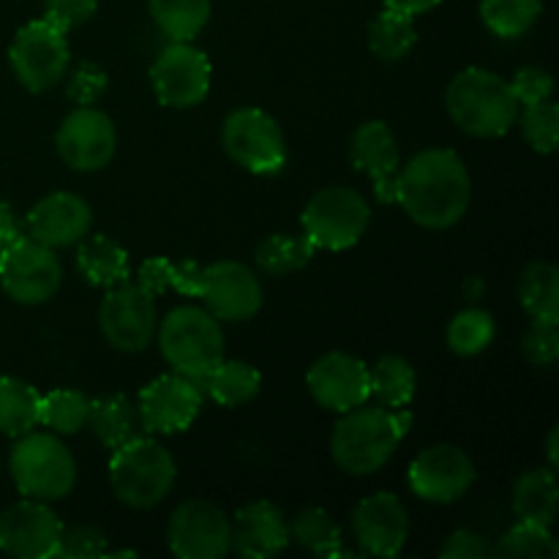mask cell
Instances as JSON below:
<instances>
[{
	"instance_id": "cell-23",
	"label": "cell",
	"mask_w": 559,
	"mask_h": 559,
	"mask_svg": "<svg viewBox=\"0 0 559 559\" xmlns=\"http://www.w3.org/2000/svg\"><path fill=\"white\" fill-rule=\"evenodd\" d=\"M229 551L246 559H267L289 546V524L273 502L257 500L240 508L233 522Z\"/></svg>"
},
{
	"instance_id": "cell-46",
	"label": "cell",
	"mask_w": 559,
	"mask_h": 559,
	"mask_svg": "<svg viewBox=\"0 0 559 559\" xmlns=\"http://www.w3.org/2000/svg\"><path fill=\"white\" fill-rule=\"evenodd\" d=\"M489 551H486V544L480 535L469 533V530H456L451 538L442 546L440 557L442 559H484Z\"/></svg>"
},
{
	"instance_id": "cell-40",
	"label": "cell",
	"mask_w": 559,
	"mask_h": 559,
	"mask_svg": "<svg viewBox=\"0 0 559 559\" xmlns=\"http://www.w3.org/2000/svg\"><path fill=\"white\" fill-rule=\"evenodd\" d=\"M107 551V538L96 527H69L60 533L58 555L63 559H96Z\"/></svg>"
},
{
	"instance_id": "cell-43",
	"label": "cell",
	"mask_w": 559,
	"mask_h": 559,
	"mask_svg": "<svg viewBox=\"0 0 559 559\" xmlns=\"http://www.w3.org/2000/svg\"><path fill=\"white\" fill-rule=\"evenodd\" d=\"M96 9L98 0H47L44 3V20L52 22L63 33H69L71 27L91 20L96 14Z\"/></svg>"
},
{
	"instance_id": "cell-3",
	"label": "cell",
	"mask_w": 559,
	"mask_h": 559,
	"mask_svg": "<svg viewBox=\"0 0 559 559\" xmlns=\"http://www.w3.org/2000/svg\"><path fill=\"white\" fill-rule=\"evenodd\" d=\"M445 104L459 129L484 140L508 134L519 118V102L511 85L495 71L478 66L453 76Z\"/></svg>"
},
{
	"instance_id": "cell-37",
	"label": "cell",
	"mask_w": 559,
	"mask_h": 559,
	"mask_svg": "<svg viewBox=\"0 0 559 559\" xmlns=\"http://www.w3.org/2000/svg\"><path fill=\"white\" fill-rule=\"evenodd\" d=\"M495 317L486 309H464L448 325V347L456 355H478L495 342Z\"/></svg>"
},
{
	"instance_id": "cell-14",
	"label": "cell",
	"mask_w": 559,
	"mask_h": 559,
	"mask_svg": "<svg viewBox=\"0 0 559 559\" xmlns=\"http://www.w3.org/2000/svg\"><path fill=\"white\" fill-rule=\"evenodd\" d=\"M202 402V385L191 377L183 374H164L145 385L140 393V420L142 429L151 435H178L186 431L200 415Z\"/></svg>"
},
{
	"instance_id": "cell-10",
	"label": "cell",
	"mask_w": 559,
	"mask_h": 559,
	"mask_svg": "<svg viewBox=\"0 0 559 559\" xmlns=\"http://www.w3.org/2000/svg\"><path fill=\"white\" fill-rule=\"evenodd\" d=\"M60 278H63V271H60L55 249L38 243L31 235H16L0 260V287L16 304H47L58 293Z\"/></svg>"
},
{
	"instance_id": "cell-28",
	"label": "cell",
	"mask_w": 559,
	"mask_h": 559,
	"mask_svg": "<svg viewBox=\"0 0 559 559\" xmlns=\"http://www.w3.org/2000/svg\"><path fill=\"white\" fill-rule=\"evenodd\" d=\"M200 385H205L207 396L222 404V407H240V404L251 402L260 393L262 374L254 366L243 364V360L222 358Z\"/></svg>"
},
{
	"instance_id": "cell-11",
	"label": "cell",
	"mask_w": 559,
	"mask_h": 559,
	"mask_svg": "<svg viewBox=\"0 0 559 559\" xmlns=\"http://www.w3.org/2000/svg\"><path fill=\"white\" fill-rule=\"evenodd\" d=\"M104 338L120 353H142L156 338V298L140 284H115L98 309Z\"/></svg>"
},
{
	"instance_id": "cell-34",
	"label": "cell",
	"mask_w": 559,
	"mask_h": 559,
	"mask_svg": "<svg viewBox=\"0 0 559 559\" xmlns=\"http://www.w3.org/2000/svg\"><path fill=\"white\" fill-rule=\"evenodd\" d=\"M87 415H91V399L69 388L49 391L38 404V424L52 429L55 435H76L87 426Z\"/></svg>"
},
{
	"instance_id": "cell-17",
	"label": "cell",
	"mask_w": 559,
	"mask_h": 559,
	"mask_svg": "<svg viewBox=\"0 0 559 559\" xmlns=\"http://www.w3.org/2000/svg\"><path fill=\"white\" fill-rule=\"evenodd\" d=\"M409 489L420 500L456 502L475 484V464L462 448L456 445H435L420 451L409 464Z\"/></svg>"
},
{
	"instance_id": "cell-36",
	"label": "cell",
	"mask_w": 559,
	"mask_h": 559,
	"mask_svg": "<svg viewBox=\"0 0 559 559\" xmlns=\"http://www.w3.org/2000/svg\"><path fill=\"white\" fill-rule=\"evenodd\" d=\"M544 0H480L484 25L500 38H519L538 22Z\"/></svg>"
},
{
	"instance_id": "cell-48",
	"label": "cell",
	"mask_w": 559,
	"mask_h": 559,
	"mask_svg": "<svg viewBox=\"0 0 559 559\" xmlns=\"http://www.w3.org/2000/svg\"><path fill=\"white\" fill-rule=\"evenodd\" d=\"M16 235H20V227H16L14 211H11L9 202L0 200V260H3L5 249L16 240Z\"/></svg>"
},
{
	"instance_id": "cell-38",
	"label": "cell",
	"mask_w": 559,
	"mask_h": 559,
	"mask_svg": "<svg viewBox=\"0 0 559 559\" xmlns=\"http://www.w3.org/2000/svg\"><path fill=\"white\" fill-rule=\"evenodd\" d=\"M495 557L502 559H557L559 544L549 527L540 524L519 522L516 527L508 530L506 538L495 549Z\"/></svg>"
},
{
	"instance_id": "cell-31",
	"label": "cell",
	"mask_w": 559,
	"mask_h": 559,
	"mask_svg": "<svg viewBox=\"0 0 559 559\" xmlns=\"http://www.w3.org/2000/svg\"><path fill=\"white\" fill-rule=\"evenodd\" d=\"M147 5L169 41H191L211 20V0H147Z\"/></svg>"
},
{
	"instance_id": "cell-49",
	"label": "cell",
	"mask_w": 559,
	"mask_h": 559,
	"mask_svg": "<svg viewBox=\"0 0 559 559\" xmlns=\"http://www.w3.org/2000/svg\"><path fill=\"white\" fill-rule=\"evenodd\" d=\"M385 9L399 11V14H407V16H418L431 11L435 5H440V0H382Z\"/></svg>"
},
{
	"instance_id": "cell-45",
	"label": "cell",
	"mask_w": 559,
	"mask_h": 559,
	"mask_svg": "<svg viewBox=\"0 0 559 559\" xmlns=\"http://www.w3.org/2000/svg\"><path fill=\"white\" fill-rule=\"evenodd\" d=\"M169 273H173V260H167V257H153V260H145L140 265L136 284L156 298V295L167 293Z\"/></svg>"
},
{
	"instance_id": "cell-2",
	"label": "cell",
	"mask_w": 559,
	"mask_h": 559,
	"mask_svg": "<svg viewBox=\"0 0 559 559\" xmlns=\"http://www.w3.org/2000/svg\"><path fill=\"white\" fill-rule=\"evenodd\" d=\"M413 415L404 409L360 407L342 413V420L333 426L331 453L333 462L349 475H371L391 462L399 442L407 437Z\"/></svg>"
},
{
	"instance_id": "cell-35",
	"label": "cell",
	"mask_w": 559,
	"mask_h": 559,
	"mask_svg": "<svg viewBox=\"0 0 559 559\" xmlns=\"http://www.w3.org/2000/svg\"><path fill=\"white\" fill-rule=\"evenodd\" d=\"M314 243L306 235L293 238V235H271L257 246V267L265 271L267 276H287V273L300 271L309 265L314 257Z\"/></svg>"
},
{
	"instance_id": "cell-4",
	"label": "cell",
	"mask_w": 559,
	"mask_h": 559,
	"mask_svg": "<svg viewBox=\"0 0 559 559\" xmlns=\"http://www.w3.org/2000/svg\"><path fill=\"white\" fill-rule=\"evenodd\" d=\"M158 349L175 374L202 382L224 358L222 322L200 306H178L156 328Z\"/></svg>"
},
{
	"instance_id": "cell-47",
	"label": "cell",
	"mask_w": 559,
	"mask_h": 559,
	"mask_svg": "<svg viewBox=\"0 0 559 559\" xmlns=\"http://www.w3.org/2000/svg\"><path fill=\"white\" fill-rule=\"evenodd\" d=\"M169 287H175L180 295H186V298H200L202 265H197V262H191V260L173 262V273H169Z\"/></svg>"
},
{
	"instance_id": "cell-27",
	"label": "cell",
	"mask_w": 559,
	"mask_h": 559,
	"mask_svg": "<svg viewBox=\"0 0 559 559\" xmlns=\"http://www.w3.org/2000/svg\"><path fill=\"white\" fill-rule=\"evenodd\" d=\"M519 300L533 322L559 325V271L551 262H533L519 278Z\"/></svg>"
},
{
	"instance_id": "cell-1",
	"label": "cell",
	"mask_w": 559,
	"mask_h": 559,
	"mask_svg": "<svg viewBox=\"0 0 559 559\" xmlns=\"http://www.w3.org/2000/svg\"><path fill=\"white\" fill-rule=\"evenodd\" d=\"M473 180L453 151L431 147L399 169L396 202L415 224L426 229H448L467 213Z\"/></svg>"
},
{
	"instance_id": "cell-32",
	"label": "cell",
	"mask_w": 559,
	"mask_h": 559,
	"mask_svg": "<svg viewBox=\"0 0 559 559\" xmlns=\"http://www.w3.org/2000/svg\"><path fill=\"white\" fill-rule=\"evenodd\" d=\"M415 41H418V31H415L413 16L385 9L371 20L369 47L380 60H388V63L402 60L415 47Z\"/></svg>"
},
{
	"instance_id": "cell-42",
	"label": "cell",
	"mask_w": 559,
	"mask_h": 559,
	"mask_svg": "<svg viewBox=\"0 0 559 559\" xmlns=\"http://www.w3.org/2000/svg\"><path fill=\"white\" fill-rule=\"evenodd\" d=\"M524 358L533 366H555L559 358V333L549 322H533L522 342Z\"/></svg>"
},
{
	"instance_id": "cell-30",
	"label": "cell",
	"mask_w": 559,
	"mask_h": 559,
	"mask_svg": "<svg viewBox=\"0 0 559 559\" xmlns=\"http://www.w3.org/2000/svg\"><path fill=\"white\" fill-rule=\"evenodd\" d=\"M371 377V396L388 409H404L413 404L415 388H418V374L402 355H382L369 369Z\"/></svg>"
},
{
	"instance_id": "cell-9",
	"label": "cell",
	"mask_w": 559,
	"mask_h": 559,
	"mask_svg": "<svg viewBox=\"0 0 559 559\" xmlns=\"http://www.w3.org/2000/svg\"><path fill=\"white\" fill-rule=\"evenodd\" d=\"M9 58L16 80L31 93H44L63 80L71 52L66 33L41 16L16 31Z\"/></svg>"
},
{
	"instance_id": "cell-19",
	"label": "cell",
	"mask_w": 559,
	"mask_h": 559,
	"mask_svg": "<svg viewBox=\"0 0 559 559\" xmlns=\"http://www.w3.org/2000/svg\"><path fill=\"white\" fill-rule=\"evenodd\" d=\"M306 385L314 402L331 413H347L371 399L369 366L347 353H328L314 360Z\"/></svg>"
},
{
	"instance_id": "cell-5",
	"label": "cell",
	"mask_w": 559,
	"mask_h": 559,
	"mask_svg": "<svg viewBox=\"0 0 559 559\" xmlns=\"http://www.w3.org/2000/svg\"><path fill=\"white\" fill-rule=\"evenodd\" d=\"M178 467L162 442L151 437H136L115 448L109 459V486L123 506L145 511L156 508L173 491Z\"/></svg>"
},
{
	"instance_id": "cell-50",
	"label": "cell",
	"mask_w": 559,
	"mask_h": 559,
	"mask_svg": "<svg viewBox=\"0 0 559 559\" xmlns=\"http://www.w3.org/2000/svg\"><path fill=\"white\" fill-rule=\"evenodd\" d=\"M557 437H559V429H551V435H549V462H551V467H555V464L559 462V456H557Z\"/></svg>"
},
{
	"instance_id": "cell-25",
	"label": "cell",
	"mask_w": 559,
	"mask_h": 559,
	"mask_svg": "<svg viewBox=\"0 0 559 559\" xmlns=\"http://www.w3.org/2000/svg\"><path fill=\"white\" fill-rule=\"evenodd\" d=\"M557 478L555 469H527L513 486V513L519 522L551 527L557 519Z\"/></svg>"
},
{
	"instance_id": "cell-24",
	"label": "cell",
	"mask_w": 559,
	"mask_h": 559,
	"mask_svg": "<svg viewBox=\"0 0 559 559\" xmlns=\"http://www.w3.org/2000/svg\"><path fill=\"white\" fill-rule=\"evenodd\" d=\"M87 426H91L93 435L102 440L104 448L115 451V448L126 445V442L140 437V409H136V404H131L123 393H109V396L91 402Z\"/></svg>"
},
{
	"instance_id": "cell-20",
	"label": "cell",
	"mask_w": 559,
	"mask_h": 559,
	"mask_svg": "<svg viewBox=\"0 0 559 559\" xmlns=\"http://www.w3.org/2000/svg\"><path fill=\"white\" fill-rule=\"evenodd\" d=\"M353 533L366 555L385 559L402 555L409 535L407 508L391 491H377L355 506Z\"/></svg>"
},
{
	"instance_id": "cell-21",
	"label": "cell",
	"mask_w": 559,
	"mask_h": 559,
	"mask_svg": "<svg viewBox=\"0 0 559 559\" xmlns=\"http://www.w3.org/2000/svg\"><path fill=\"white\" fill-rule=\"evenodd\" d=\"M355 169L366 173L374 183V197L382 205H393L399 194V169H402V151L382 120H369L358 126L349 145Z\"/></svg>"
},
{
	"instance_id": "cell-39",
	"label": "cell",
	"mask_w": 559,
	"mask_h": 559,
	"mask_svg": "<svg viewBox=\"0 0 559 559\" xmlns=\"http://www.w3.org/2000/svg\"><path fill=\"white\" fill-rule=\"evenodd\" d=\"M524 140L538 153H555L559 145V107L551 98L538 104H530L519 112Z\"/></svg>"
},
{
	"instance_id": "cell-16",
	"label": "cell",
	"mask_w": 559,
	"mask_h": 559,
	"mask_svg": "<svg viewBox=\"0 0 559 559\" xmlns=\"http://www.w3.org/2000/svg\"><path fill=\"white\" fill-rule=\"evenodd\" d=\"M63 524L52 508L25 497L0 513V551L20 559H49L58 555Z\"/></svg>"
},
{
	"instance_id": "cell-8",
	"label": "cell",
	"mask_w": 559,
	"mask_h": 559,
	"mask_svg": "<svg viewBox=\"0 0 559 559\" xmlns=\"http://www.w3.org/2000/svg\"><path fill=\"white\" fill-rule=\"evenodd\" d=\"M222 145L235 164L254 175H273L287 164V142L265 109H235L222 126Z\"/></svg>"
},
{
	"instance_id": "cell-13",
	"label": "cell",
	"mask_w": 559,
	"mask_h": 559,
	"mask_svg": "<svg viewBox=\"0 0 559 559\" xmlns=\"http://www.w3.org/2000/svg\"><path fill=\"white\" fill-rule=\"evenodd\" d=\"M233 524L207 500H189L175 508L167 524L169 549L180 559H222L229 555Z\"/></svg>"
},
{
	"instance_id": "cell-7",
	"label": "cell",
	"mask_w": 559,
	"mask_h": 559,
	"mask_svg": "<svg viewBox=\"0 0 559 559\" xmlns=\"http://www.w3.org/2000/svg\"><path fill=\"white\" fill-rule=\"evenodd\" d=\"M369 202L349 186H331L317 191L304 211V235L314 249H353L369 227Z\"/></svg>"
},
{
	"instance_id": "cell-26",
	"label": "cell",
	"mask_w": 559,
	"mask_h": 559,
	"mask_svg": "<svg viewBox=\"0 0 559 559\" xmlns=\"http://www.w3.org/2000/svg\"><path fill=\"white\" fill-rule=\"evenodd\" d=\"M76 267L93 287H115V284L129 282V254L118 240L107 235H93L82 240L76 251Z\"/></svg>"
},
{
	"instance_id": "cell-33",
	"label": "cell",
	"mask_w": 559,
	"mask_h": 559,
	"mask_svg": "<svg viewBox=\"0 0 559 559\" xmlns=\"http://www.w3.org/2000/svg\"><path fill=\"white\" fill-rule=\"evenodd\" d=\"M289 540H298L317 557H336L342 549V527L325 508H306L289 524Z\"/></svg>"
},
{
	"instance_id": "cell-29",
	"label": "cell",
	"mask_w": 559,
	"mask_h": 559,
	"mask_svg": "<svg viewBox=\"0 0 559 559\" xmlns=\"http://www.w3.org/2000/svg\"><path fill=\"white\" fill-rule=\"evenodd\" d=\"M41 393L20 377H0V435L22 437L38 426Z\"/></svg>"
},
{
	"instance_id": "cell-6",
	"label": "cell",
	"mask_w": 559,
	"mask_h": 559,
	"mask_svg": "<svg viewBox=\"0 0 559 559\" xmlns=\"http://www.w3.org/2000/svg\"><path fill=\"white\" fill-rule=\"evenodd\" d=\"M9 464L16 491L31 500H63L76 484L74 456L52 431H27L16 437Z\"/></svg>"
},
{
	"instance_id": "cell-44",
	"label": "cell",
	"mask_w": 559,
	"mask_h": 559,
	"mask_svg": "<svg viewBox=\"0 0 559 559\" xmlns=\"http://www.w3.org/2000/svg\"><path fill=\"white\" fill-rule=\"evenodd\" d=\"M104 87H107V74H104L98 66L82 63L80 69L74 71V80H71L69 85V96L71 102H76L80 107H87V104H93L102 96Z\"/></svg>"
},
{
	"instance_id": "cell-41",
	"label": "cell",
	"mask_w": 559,
	"mask_h": 559,
	"mask_svg": "<svg viewBox=\"0 0 559 559\" xmlns=\"http://www.w3.org/2000/svg\"><path fill=\"white\" fill-rule=\"evenodd\" d=\"M516 96L519 107H530V104H538L551 98V91H555V80L546 69H538V66H527V69H519L513 82H508Z\"/></svg>"
},
{
	"instance_id": "cell-18",
	"label": "cell",
	"mask_w": 559,
	"mask_h": 559,
	"mask_svg": "<svg viewBox=\"0 0 559 559\" xmlns=\"http://www.w3.org/2000/svg\"><path fill=\"white\" fill-rule=\"evenodd\" d=\"M200 298L216 320L243 322L262 309V284L243 262L222 260L202 267Z\"/></svg>"
},
{
	"instance_id": "cell-22",
	"label": "cell",
	"mask_w": 559,
	"mask_h": 559,
	"mask_svg": "<svg viewBox=\"0 0 559 559\" xmlns=\"http://www.w3.org/2000/svg\"><path fill=\"white\" fill-rule=\"evenodd\" d=\"M91 205L71 191L47 194L27 213V235L49 249H66V246L80 243L91 233Z\"/></svg>"
},
{
	"instance_id": "cell-12",
	"label": "cell",
	"mask_w": 559,
	"mask_h": 559,
	"mask_svg": "<svg viewBox=\"0 0 559 559\" xmlns=\"http://www.w3.org/2000/svg\"><path fill=\"white\" fill-rule=\"evenodd\" d=\"M151 85L164 107H197L211 91V60L191 41H173L153 60Z\"/></svg>"
},
{
	"instance_id": "cell-15",
	"label": "cell",
	"mask_w": 559,
	"mask_h": 559,
	"mask_svg": "<svg viewBox=\"0 0 559 559\" xmlns=\"http://www.w3.org/2000/svg\"><path fill=\"white\" fill-rule=\"evenodd\" d=\"M60 158L76 173H96L107 167L115 156L118 131L107 112L96 107H80L60 123L55 136Z\"/></svg>"
}]
</instances>
